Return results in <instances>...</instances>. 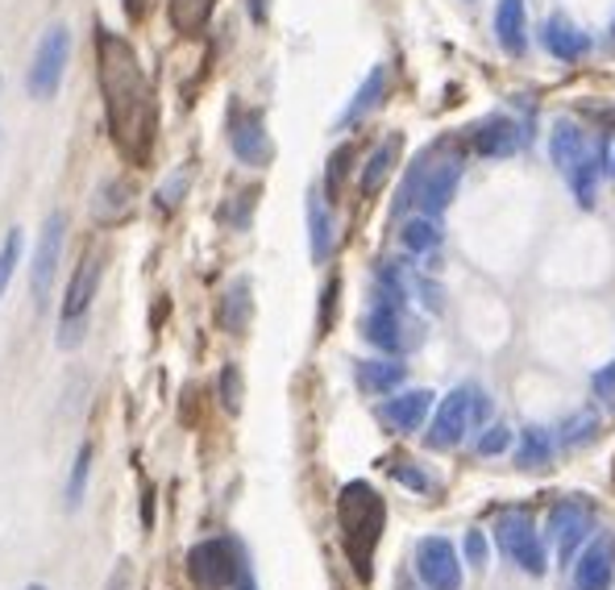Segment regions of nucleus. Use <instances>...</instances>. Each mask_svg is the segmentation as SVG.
Returning a JSON list of instances; mask_svg holds the SVG:
<instances>
[{"mask_svg": "<svg viewBox=\"0 0 615 590\" xmlns=\"http://www.w3.org/2000/svg\"><path fill=\"white\" fill-rule=\"evenodd\" d=\"M96 79H100L105 121H109L117 154L129 167H145L159 138V105H154V88L145 79L138 51L109 25L96 30Z\"/></svg>", "mask_w": 615, "mask_h": 590, "instance_id": "1", "label": "nucleus"}, {"mask_svg": "<svg viewBox=\"0 0 615 590\" xmlns=\"http://www.w3.org/2000/svg\"><path fill=\"white\" fill-rule=\"evenodd\" d=\"M337 528H342V545L349 566L358 573V582H370L375 573V549L387 528V507L382 495L370 483H345L337 495Z\"/></svg>", "mask_w": 615, "mask_h": 590, "instance_id": "2", "label": "nucleus"}, {"mask_svg": "<svg viewBox=\"0 0 615 590\" xmlns=\"http://www.w3.org/2000/svg\"><path fill=\"white\" fill-rule=\"evenodd\" d=\"M462 183V154L450 150V146H429L420 150V159L408 167V175L399 183L396 196V216L408 213L417 204L424 216H436L450 208L453 192Z\"/></svg>", "mask_w": 615, "mask_h": 590, "instance_id": "3", "label": "nucleus"}, {"mask_svg": "<svg viewBox=\"0 0 615 590\" xmlns=\"http://www.w3.org/2000/svg\"><path fill=\"white\" fill-rule=\"evenodd\" d=\"M246 566L250 561H246V554H241V545L234 537L196 540L187 549V561H183L192 590H234Z\"/></svg>", "mask_w": 615, "mask_h": 590, "instance_id": "4", "label": "nucleus"}, {"mask_svg": "<svg viewBox=\"0 0 615 590\" xmlns=\"http://www.w3.org/2000/svg\"><path fill=\"white\" fill-rule=\"evenodd\" d=\"M363 337L370 345H379L382 354H408V350H417L424 333H420V324L408 317V300H387V296H375V308L363 317Z\"/></svg>", "mask_w": 615, "mask_h": 590, "instance_id": "5", "label": "nucleus"}, {"mask_svg": "<svg viewBox=\"0 0 615 590\" xmlns=\"http://www.w3.org/2000/svg\"><path fill=\"white\" fill-rule=\"evenodd\" d=\"M100 270H105V262H100L96 254H84V262L75 267L72 283H67V296H63V312H58V345H63V350H75V345L84 341L91 300H96V291H100Z\"/></svg>", "mask_w": 615, "mask_h": 590, "instance_id": "6", "label": "nucleus"}, {"mask_svg": "<svg viewBox=\"0 0 615 590\" xmlns=\"http://www.w3.org/2000/svg\"><path fill=\"white\" fill-rule=\"evenodd\" d=\"M67 58H72V30L67 25H51L34 51L30 75H25V88L34 100H51L67 75Z\"/></svg>", "mask_w": 615, "mask_h": 590, "instance_id": "7", "label": "nucleus"}, {"mask_svg": "<svg viewBox=\"0 0 615 590\" xmlns=\"http://www.w3.org/2000/svg\"><path fill=\"white\" fill-rule=\"evenodd\" d=\"M495 540H499V549H504L525 573H532V578H541V573L549 570L544 540L528 512H507V516L495 519Z\"/></svg>", "mask_w": 615, "mask_h": 590, "instance_id": "8", "label": "nucleus"}, {"mask_svg": "<svg viewBox=\"0 0 615 590\" xmlns=\"http://www.w3.org/2000/svg\"><path fill=\"white\" fill-rule=\"evenodd\" d=\"M544 533H549V540H553L558 566H574V561H579L582 540L595 533V512H591L586 503L565 500L549 512V519H544Z\"/></svg>", "mask_w": 615, "mask_h": 590, "instance_id": "9", "label": "nucleus"}, {"mask_svg": "<svg viewBox=\"0 0 615 590\" xmlns=\"http://www.w3.org/2000/svg\"><path fill=\"white\" fill-rule=\"evenodd\" d=\"M63 242H67V216L51 213L46 216V225H42V237H37L34 262H30V296H34L37 312L46 308V300H51V287H55V279H58Z\"/></svg>", "mask_w": 615, "mask_h": 590, "instance_id": "10", "label": "nucleus"}, {"mask_svg": "<svg viewBox=\"0 0 615 590\" xmlns=\"http://www.w3.org/2000/svg\"><path fill=\"white\" fill-rule=\"evenodd\" d=\"M229 146H234L237 162L246 167H271L274 146L271 133H267V117L258 108H229Z\"/></svg>", "mask_w": 615, "mask_h": 590, "instance_id": "11", "label": "nucleus"}, {"mask_svg": "<svg viewBox=\"0 0 615 590\" xmlns=\"http://www.w3.org/2000/svg\"><path fill=\"white\" fill-rule=\"evenodd\" d=\"M417 578L429 590H462V557L450 537L417 540Z\"/></svg>", "mask_w": 615, "mask_h": 590, "instance_id": "12", "label": "nucleus"}, {"mask_svg": "<svg viewBox=\"0 0 615 590\" xmlns=\"http://www.w3.org/2000/svg\"><path fill=\"white\" fill-rule=\"evenodd\" d=\"M474 429V387H453L441 404H436L433 429H429V446L453 449L462 446V437Z\"/></svg>", "mask_w": 615, "mask_h": 590, "instance_id": "13", "label": "nucleus"}, {"mask_svg": "<svg viewBox=\"0 0 615 590\" xmlns=\"http://www.w3.org/2000/svg\"><path fill=\"white\" fill-rule=\"evenodd\" d=\"M429 411H433V391H429V387H417V391H403V395L382 399L379 420L391 432H417L420 425L429 420Z\"/></svg>", "mask_w": 615, "mask_h": 590, "instance_id": "14", "label": "nucleus"}, {"mask_svg": "<svg viewBox=\"0 0 615 590\" xmlns=\"http://www.w3.org/2000/svg\"><path fill=\"white\" fill-rule=\"evenodd\" d=\"M474 150L483 154V159H507V154H516V146H520V126L504 117V112H495V117H483L478 126H474Z\"/></svg>", "mask_w": 615, "mask_h": 590, "instance_id": "15", "label": "nucleus"}, {"mask_svg": "<svg viewBox=\"0 0 615 590\" xmlns=\"http://www.w3.org/2000/svg\"><path fill=\"white\" fill-rule=\"evenodd\" d=\"M549 154H553L561 175H570V171H579L586 159H595V146L586 142V133H582L574 121H558L553 133H549Z\"/></svg>", "mask_w": 615, "mask_h": 590, "instance_id": "16", "label": "nucleus"}, {"mask_svg": "<svg viewBox=\"0 0 615 590\" xmlns=\"http://www.w3.org/2000/svg\"><path fill=\"white\" fill-rule=\"evenodd\" d=\"M253 287L246 275H237L234 283L220 291V304H217V321L225 333H234V337H241L246 329H250V317H253Z\"/></svg>", "mask_w": 615, "mask_h": 590, "instance_id": "17", "label": "nucleus"}, {"mask_svg": "<svg viewBox=\"0 0 615 590\" xmlns=\"http://www.w3.org/2000/svg\"><path fill=\"white\" fill-rule=\"evenodd\" d=\"M403 362L382 354V358H358L354 362V383L363 395H391L403 383Z\"/></svg>", "mask_w": 615, "mask_h": 590, "instance_id": "18", "label": "nucleus"}, {"mask_svg": "<svg viewBox=\"0 0 615 590\" xmlns=\"http://www.w3.org/2000/svg\"><path fill=\"white\" fill-rule=\"evenodd\" d=\"M495 37L507 58H525L528 51V13L525 0H499L495 9Z\"/></svg>", "mask_w": 615, "mask_h": 590, "instance_id": "19", "label": "nucleus"}, {"mask_svg": "<svg viewBox=\"0 0 615 590\" xmlns=\"http://www.w3.org/2000/svg\"><path fill=\"white\" fill-rule=\"evenodd\" d=\"M612 582H615L612 549H607V540H595L574 561V590H612Z\"/></svg>", "mask_w": 615, "mask_h": 590, "instance_id": "20", "label": "nucleus"}, {"mask_svg": "<svg viewBox=\"0 0 615 590\" xmlns=\"http://www.w3.org/2000/svg\"><path fill=\"white\" fill-rule=\"evenodd\" d=\"M541 42L544 51L553 54V58H561V63H574V58H582V54L591 51V37L582 34L574 21L565 18H549L541 25Z\"/></svg>", "mask_w": 615, "mask_h": 590, "instance_id": "21", "label": "nucleus"}, {"mask_svg": "<svg viewBox=\"0 0 615 590\" xmlns=\"http://www.w3.org/2000/svg\"><path fill=\"white\" fill-rule=\"evenodd\" d=\"M308 246H312V262H328V254H333V213L325 204V192H308Z\"/></svg>", "mask_w": 615, "mask_h": 590, "instance_id": "22", "label": "nucleus"}, {"mask_svg": "<svg viewBox=\"0 0 615 590\" xmlns=\"http://www.w3.org/2000/svg\"><path fill=\"white\" fill-rule=\"evenodd\" d=\"M553 449H558L553 432L541 429V425H528V429H520V437H516L511 458H516L520 470H541V465L553 462Z\"/></svg>", "mask_w": 615, "mask_h": 590, "instance_id": "23", "label": "nucleus"}, {"mask_svg": "<svg viewBox=\"0 0 615 590\" xmlns=\"http://www.w3.org/2000/svg\"><path fill=\"white\" fill-rule=\"evenodd\" d=\"M382 92H387V67H375V72L363 79V88L354 92V100L345 105L342 117H337V129H349V126H358L363 117H370V112L382 105Z\"/></svg>", "mask_w": 615, "mask_h": 590, "instance_id": "24", "label": "nucleus"}, {"mask_svg": "<svg viewBox=\"0 0 615 590\" xmlns=\"http://www.w3.org/2000/svg\"><path fill=\"white\" fill-rule=\"evenodd\" d=\"M129 208H133V187L126 180H109L96 187V200H91V213L100 225H117V221H126Z\"/></svg>", "mask_w": 615, "mask_h": 590, "instance_id": "25", "label": "nucleus"}, {"mask_svg": "<svg viewBox=\"0 0 615 590\" xmlns=\"http://www.w3.org/2000/svg\"><path fill=\"white\" fill-rule=\"evenodd\" d=\"M399 162V138H387L382 146H375L370 150V159H366L363 167V180H358V187H363V196H375L382 183H387V175L396 171Z\"/></svg>", "mask_w": 615, "mask_h": 590, "instance_id": "26", "label": "nucleus"}, {"mask_svg": "<svg viewBox=\"0 0 615 590\" xmlns=\"http://www.w3.org/2000/svg\"><path fill=\"white\" fill-rule=\"evenodd\" d=\"M399 242H403V250L408 254H433L441 246V229H436V216H408L403 221V229H399Z\"/></svg>", "mask_w": 615, "mask_h": 590, "instance_id": "27", "label": "nucleus"}, {"mask_svg": "<svg viewBox=\"0 0 615 590\" xmlns=\"http://www.w3.org/2000/svg\"><path fill=\"white\" fill-rule=\"evenodd\" d=\"M88 479H91V446L75 449V462H72V474H67V486H63V503H67V512H79V503L88 495Z\"/></svg>", "mask_w": 615, "mask_h": 590, "instance_id": "28", "label": "nucleus"}, {"mask_svg": "<svg viewBox=\"0 0 615 590\" xmlns=\"http://www.w3.org/2000/svg\"><path fill=\"white\" fill-rule=\"evenodd\" d=\"M217 0H171V21L180 34H199L213 18Z\"/></svg>", "mask_w": 615, "mask_h": 590, "instance_id": "29", "label": "nucleus"}, {"mask_svg": "<svg viewBox=\"0 0 615 590\" xmlns=\"http://www.w3.org/2000/svg\"><path fill=\"white\" fill-rule=\"evenodd\" d=\"M21 250H25V233H21V225H13V229L4 233V246H0V300H4V291H9L13 275H18Z\"/></svg>", "mask_w": 615, "mask_h": 590, "instance_id": "30", "label": "nucleus"}, {"mask_svg": "<svg viewBox=\"0 0 615 590\" xmlns=\"http://www.w3.org/2000/svg\"><path fill=\"white\" fill-rule=\"evenodd\" d=\"M595 437H598V416H595L591 408H586V411H574V416H570V420L561 425V441H565L570 449L591 446Z\"/></svg>", "mask_w": 615, "mask_h": 590, "instance_id": "31", "label": "nucleus"}, {"mask_svg": "<svg viewBox=\"0 0 615 590\" xmlns=\"http://www.w3.org/2000/svg\"><path fill=\"white\" fill-rule=\"evenodd\" d=\"M570 187H574V200H579L582 208H591L595 204V192H598V154L595 159H586L579 171H570Z\"/></svg>", "mask_w": 615, "mask_h": 590, "instance_id": "32", "label": "nucleus"}, {"mask_svg": "<svg viewBox=\"0 0 615 590\" xmlns=\"http://www.w3.org/2000/svg\"><path fill=\"white\" fill-rule=\"evenodd\" d=\"M217 395H220V404H225V411H241V371H237V366H225V371H220Z\"/></svg>", "mask_w": 615, "mask_h": 590, "instance_id": "33", "label": "nucleus"}, {"mask_svg": "<svg viewBox=\"0 0 615 590\" xmlns=\"http://www.w3.org/2000/svg\"><path fill=\"white\" fill-rule=\"evenodd\" d=\"M187 180H192V175H187V171L180 167V171H175V175H171V180L159 187V208H163V213H175V208H180L183 192H187Z\"/></svg>", "mask_w": 615, "mask_h": 590, "instance_id": "34", "label": "nucleus"}, {"mask_svg": "<svg viewBox=\"0 0 615 590\" xmlns=\"http://www.w3.org/2000/svg\"><path fill=\"white\" fill-rule=\"evenodd\" d=\"M507 446H511V429H507V425H490V429L478 437L474 453H478V458H495V453H504Z\"/></svg>", "mask_w": 615, "mask_h": 590, "instance_id": "35", "label": "nucleus"}, {"mask_svg": "<svg viewBox=\"0 0 615 590\" xmlns=\"http://www.w3.org/2000/svg\"><path fill=\"white\" fill-rule=\"evenodd\" d=\"M345 162H349V146H342L333 159H328V171H325V196L337 200V192H342V175H345Z\"/></svg>", "mask_w": 615, "mask_h": 590, "instance_id": "36", "label": "nucleus"}, {"mask_svg": "<svg viewBox=\"0 0 615 590\" xmlns=\"http://www.w3.org/2000/svg\"><path fill=\"white\" fill-rule=\"evenodd\" d=\"M396 479L408 486V491H417V495H429V491H433V479H429L420 465H396Z\"/></svg>", "mask_w": 615, "mask_h": 590, "instance_id": "37", "label": "nucleus"}, {"mask_svg": "<svg viewBox=\"0 0 615 590\" xmlns=\"http://www.w3.org/2000/svg\"><path fill=\"white\" fill-rule=\"evenodd\" d=\"M487 554H490V545L487 537L474 528V533H466V561H471L474 570H487Z\"/></svg>", "mask_w": 615, "mask_h": 590, "instance_id": "38", "label": "nucleus"}, {"mask_svg": "<svg viewBox=\"0 0 615 590\" xmlns=\"http://www.w3.org/2000/svg\"><path fill=\"white\" fill-rule=\"evenodd\" d=\"M595 391L603 404H612L615 408V366H607V371H598L595 375Z\"/></svg>", "mask_w": 615, "mask_h": 590, "instance_id": "39", "label": "nucleus"}, {"mask_svg": "<svg viewBox=\"0 0 615 590\" xmlns=\"http://www.w3.org/2000/svg\"><path fill=\"white\" fill-rule=\"evenodd\" d=\"M487 420H490V399H487V391L474 387V429H483Z\"/></svg>", "mask_w": 615, "mask_h": 590, "instance_id": "40", "label": "nucleus"}, {"mask_svg": "<svg viewBox=\"0 0 615 590\" xmlns=\"http://www.w3.org/2000/svg\"><path fill=\"white\" fill-rule=\"evenodd\" d=\"M129 578H133V566H129V561H121V566L112 570V578H109V590H129Z\"/></svg>", "mask_w": 615, "mask_h": 590, "instance_id": "41", "label": "nucleus"}, {"mask_svg": "<svg viewBox=\"0 0 615 590\" xmlns=\"http://www.w3.org/2000/svg\"><path fill=\"white\" fill-rule=\"evenodd\" d=\"M333 304H337V279L325 287V312H321V333H328V312H333Z\"/></svg>", "mask_w": 615, "mask_h": 590, "instance_id": "42", "label": "nucleus"}, {"mask_svg": "<svg viewBox=\"0 0 615 590\" xmlns=\"http://www.w3.org/2000/svg\"><path fill=\"white\" fill-rule=\"evenodd\" d=\"M234 590H258V578H253V570L250 566H246V570H241V578H237V587Z\"/></svg>", "mask_w": 615, "mask_h": 590, "instance_id": "43", "label": "nucleus"}, {"mask_svg": "<svg viewBox=\"0 0 615 590\" xmlns=\"http://www.w3.org/2000/svg\"><path fill=\"white\" fill-rule=\"evenodd\" d=\"M246 9H250L253 21H267V0H246Z\"/></svg>", "mask_w": 615, "mask_h": 590, "instance_id": "44", "label": "nucleus"}, {"mask_svg": "<svg viewBox=\"0 0 615 590\" xmlns=\"http://www.w3.org/2000/svg\"><path fill=\"white\" fill-rule=\"evenodd\" d=\"M25 590H51V587H42V582H30V587H25Z\"/></svg>", "mask_w": 615, "mask_h": 590, "instance_id": "45", "label": "nucleus"}, {"mask_svg": "<svg viewBox=\"0 0 615 590\" xmlns=\"http://www.w3.org/2000/svg\"><path fill=\"white\" fill-rule=\"evenodd\" d=\"M607 171H612V180H615V154H612V167H607Z\"/></svg>", "mask_w": 615, "mask_h": 590, "instance_id": "46", "label": "nucleus"}, {"mask_svg": "<svg viewBox=\"0 0 615 590\" xmlns=\"http://www.w3.org/2000/svg\"><path fill=\"white\" fill-rule=\"evenodd\" d=\"M612 37H615V18H612Z\"/></svg>", "mask_w": 615, "mask_h": 590, "instance_id": "47", "label": "nucleus"}, {"mask_svg": "<svg viewBox=\"0 0 615 590\" xmlns=\"http://www.w3.org/2000/svg\"><path fill=\"white\" fill-rule=\"evenodd\" d=\"M612 474H615V465H612Z\"/></svg>", "mask_w": 615, "mask_h": 590, "instance_id": "48", "label": "nucleus"}]
</instances>
